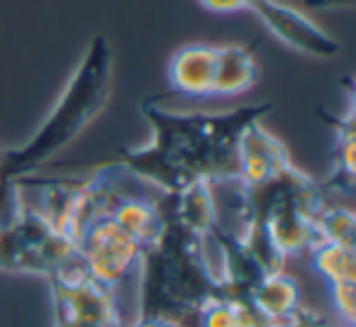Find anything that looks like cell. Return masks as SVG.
I'll use <instances>...</instances> for the list:
<instances>
[{
    "label": "cell",
    "instance_id": "13",
    "mask_svg": "<svg viewBox=\"0 0 356 327\" xmlns=\"http://www.w3.org/2000/svg\"><path fill=\"white\" fill-rule=\"evenodd\" d=\"M312 269L327 281V286L334 283L356 281V247L354 244L322 242L310 249Z\"/></svg>",
    "mask_w": 356,
    "mask_h": 327
},
{
    "label": "cell",
    "instance_id": "18",
    "mask_svg": "<svg viewBox=\"0 0 356 327\" xmlns=\"http://www.w3.org/2000/svg\"><path fill=\"white\" fill-rule=\"evenodd\" d=\"M200 8L215 15H232V13L247 10V0H198Z\"/></svg>",
    "mask_w": 356,
    "mask_h": 327
},
{
    "label": "cell",
    "instance_id": "15",
    "mask_svg": "<svg viewBox=\"0 0 356 327\" xmlns=\"http://www.w3.org/2000/svg\"><path fill=\"white\" fill-rule=\"evenodd\" d=\"M354 228L356 218L344 205H322L317 213V237L322 242L337 244H354Z\"/></svg>",
    "mask_w": 356,
    "mask_h": 327
},
{
    "label": "cell",
    "instance_id": "11",
    "mask_svg": "<svg viewBox=\"0 0 356 327\" xmlns=\"http://www.w3.org/2000/svg\"><path fill=\"white\" fill-rule=\"evenodd\" d=\"M356 100L354 90L349 88V98H346V110L341 118H334V164H332L330 176L325 179L322 189L337 191V193H351L354 189V176H356V164H354V147H356Z\"/></svg>",
    "mask_w": 356,
    "mask_h": 327
},
{
    "label": "cell",
    "instance_id": "17",
    "mask_svg": "<svg viewBox=\"0 0 356 327\" xmlns=\"http://www.w3.org/2000/svg\"><path fill=\"white\" fill-rule=\"evenodd\" d=\"M264 327H330V322L325 320V315L310 310V308H305L300 303L288 317H281L276 322H266Z\"/></svg>",
    "mask_w": 356,
    "mask_h": 327
},
{
    "label": "cell",
    "instance_id": "20",
    "mask_svg": "<svg viewBox=\"0 0 356 327\" xmlns=\"http://www.w3.org/2000/svg\"><path fill=\"white\" fill-rule=\"evenodd\" d=\"M354 0H305V6H312V8H325V10H330V8H349Z\"/></svg>",
    "mask_w": 356,
    "mask_h": 327
},
{
    "label": "cell",
    "instance_id": "1",
    "mask_svg": "<svg viewBox=\"0 0 356 327\" xmlns=\"http://www.w3.org/2000/svg\"><path fill=\"white\" fill-rule=\"evenodd\" d=\"M268 113L271 103L213 115L173 113L163 105L144 103L142 115L152 127V139L142 147L124 149L120 164L166 196L178 193L195 181H239V134Z\"/></svg>",
    "mask_w": 356,
    "mask_h": 327
},
{
    "label": "cell",
    "instance_id": "3",
    "mask_svg": "<svg viewBox=\"0 0 356 327\" xmlns=\"http://www.w3.org/2000/svg\"><path fill=\"white\" fill-rule=\"evenodd\" d=\"M139 315L166 317L184 327H198L203 308L222 296L220 278L205 252V237L166 215L161 237L144 249L139 264Z\"/></svg>",
    "mask_w": 356,
    "mask_h": 327
},
{
    "label": "cell",
    "instance_id": "10",
    "mask_svg": "<svg viewBox=\"0 0 356 327\" xmlns=\"http://www.w3.org/2000/svg\"><path fill=\"white\" fill-rule=\"evenodd\" d=\"M259 79L257 56L244 45L218 47L213 76V98H232L254 88Z\"/></svg>",
    "mask_w": 356,
    "mask_h": 327
},
{
    "label": "cell",
    "instance_id": "7",
    "mask_svg": "<svg viewBox=\"0 0 356 327\" xmlns=\"http://www.w3.org/2000/svg\"><path fill=\"white\" fill-rule=\"evenodd\" d=\"M247 10L254 13L281 45L298 54L312 56V59H334L341 51L339 42L298 8L278 0H247Z\"/></svg>",
    "mask_w": 356,
    "mask_h": 327
},
{
    "label": "cell",
    "instance_id": "4",
    "mask_svg": "<svg viewBox=\"0 0 356 327\" xmlns=\"http://www.w3.org/2000/svg\"><path fill=\"white\" fill-rule=\"evenodd\" d=\"M0 271L40 276L44 281L86 269L76 242L44 215L6 193L0 203Z\"/></svg>",
    "mask_w": 356,
    "mask_h": 327
},
{
    "label": "cell",
    "instance_id": "19",
    "mask_svg": "<svg viewBox=\"0 0 356 327\" xmlns=\"http://www.w3.org/2000/svg\"><path fill=\"white\" fill-rule=\"evenodd\" d=\"M129 327H184V325H178V322H173V320H166V317H142V315H137V320H134Z\"/></svg>",
    "mask_w": 356,
    "mask_h": 327
},
{
    "label": "cell",
    "instance_id": "9",
    "mask_svg": "<svg viewBox=\"0 0 356 327\" xmlns=\"http://www.w3.org/2000/svg\"><path fill=\"white\" fill-rule=\"evenodd\" d=\"M215 59H218V47L200 42L173 51L166 66L168 86L173 93L193 100L213 98Z\"/></svg>",
    "mask_w": 356,
    "mask_h": 327
},
{
    "label": "cell",
    "instance_id": "6",
    "mask_svg": "<svg viewBox=\"0 0 356 327\" xmlns=\"http://www.w3.org/2000/svg\"><path fill=\"white\" fill-rule=\"evenodd\" d=\"M76 247L86 271L113 291L139 273L144 249L124 234L108 213L95 215L81 228L76 234Z\"/></svg>",
    "mask_w": 356,
    "mask_h": 327
},
{
    "label": "cell",
    "instance_id": "21",
    "mask_svg": "<svg viewBox=\"0 0 356 327\" xmlns=\"http://www.w3.org/2000/svg\"><path fill=\"white\" fill-rule=\"evenodd\" d=\"M0 228H3V218H0Z\"/></svg>",
    "mask_w": 356,
    "mask_h": 327
},
{
    "label": "cell",
    "instance_id": "14",
    "mask_svg": "<svg viewBox=\"0 0 356 327\" xmlns=\"http://www.w3.org/2000/svg\"><path fill=\"white\" fill-rule=\"evenodd\" d=\"M261 320L249 301L218 296L203 308L198 317V327H264Z\"/></svg>",
    "mask_w": 356,
    "mask_h": 327
},
{
    "label": "cell",
    "instance_id": "12",
    "mask_svg": "<svg viewBox=\"0 0 356 327\" xmlns=\"http://www.w3.org/2000/svg\"><path fill=\"white\" fill-rule=\"evenodd\" d=\"M249 303L264 322H276L300 305V288L288 273L271 271L259 278V283L252 288Z\"/></svg>",
    "mask_w": 356,
    "mask_h": 327
},
{
    "label": "cell",
    "instance_id": "16",
    "mask_svg": "<svg viewBox=\"0 0 356 327\" xmlns=\"http://www.w3.org/2000/svg\"><path fill=\"white\" fill-rule=\"evenodd\" d=\"M330 293H332V301H334L339 320L344 322L346 327H354V320H356V281L334 283V286H330Z\"/></svg>",
    "mask_w": 356,
    "mask_h": 327
},
{
    "label": "cell",
    "instance_id": "2",
    "mask_svg": "<svg viewBox=\"0 0 356 327\" xmlns=\"http://www.w3.org/2000/svg\"><path fill=\"white\" fill-rule=\"evenodd\" d=\"M113 81V49L103 35L93 37L76 64L49 115L20 147L0 154V196L15 181L32 176L47 161L64 152L105 110Z\"/></svg>",
    "mask_w": 356,
    "mask_h": 327
},
{
    "label": "cell",
    "instance_id": "8",
    "mask_svg": "<svg viewBox=\"0 0 356 327\" xmlns=\"http://www.w3.org/2000/svg\"><path fill=\"white\" fill-rule=\"evenodd\" d=\"M237 161H239V184L242 186H261L276 179L278 174L291 166V154L286 144L264 127L261 120L247 125L237 142Z\"/></svg>",
    "mask_w": 356,
    "mask_h": 327
},
{
    "label": "cell",
    "instance_id": "5",
    "mask_svg": "<svg viewBox=\"0 0 356 327\" xmlns=\"http://www.w3.org/2000/svg\"><path fill=\"white\" fill-rule=\"evenodd\" d=\"M54 327H129L122 322L115 291L95 281L86 269L51 278Z\"/></svg>",
    "mask_w": 356,
    "mask_h": 327
}]
</instances>
